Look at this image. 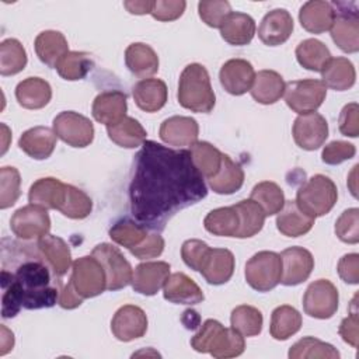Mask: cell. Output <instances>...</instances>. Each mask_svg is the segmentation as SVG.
Returning <instances> with one entry per match:
<instances>
[{
  "mask_svg": "<svg viewBox=\"0 0 359 359\" xmlns=\"http://www.w3.org/2000/svg\"><path fill=\"white\" fill-rule=\"evenodd\" d=\"M338 128L344 136L356 137L359 135V107L356 102H349L341 109Z\"/></svg>",
  "mask_w": 359,
  "mask_h": 359,
  "instance_id": "cell-57",
  "label": "cell"
},
{
  "mask_svg": "<svg viewBox=\"0 0 359 359\" xmlns=\"http://www.w3.org/2000/svg\"><path fill=\"white\" fill-rule=\"evenodd\" d=\"M10 227L21 240H39L49 234L50 217L46 209L29 203L14 212L10 220Z\"/></svg>",
  "mask_w": 359,
  "mask_h": 359,
  "instance_id": "cell-13",
  "label": "cell"
},
{
  "mask_svg": "<svg viewBox=\"0 0 359 359\" xmlns=\"http://www.w3.org/2000/svg\"><path fill=\"white\" fill-rule=\"evenodd\" d=\"M153 4H154V1H149V0H129V1H123L125 8L130 14H137V15L150 14L151 8H153Z\"/></svg>",
  "mask_w": 359,
  "mask_h": 359,
  "instance_id": "cell-61",
  "label": "cell"
},
{
  "mask_svg": "<svg viewBox=\"0 0 359 359\" xmlns=\"http://www.w3.org/2000/svg\"><path fill=\"white\" fill-rule=\"evenodd\" d=\"M230 324L243 337H255L262 331L264 317L257 307L241 304L231 311Z\"/></svg>",
  "mask_w": 359,
  "mask_h": 359,
  "instance_id": "cell-46",
  "label": "cell"
},
{
  "mask_svg": "<svg viewBox=\"0 0 359 359\" xmlns=\"http://www.w3.org/2000/svg\"><path fill=\"white\" fill-rule=\"evenodd\" d=\"M125 63L132 74L142 79H149L158 70L157 53L150 45L143 42H135L126 48Z\"/></svg>",
  "mask_w": 359,
  "mask_h": 359,
  "instance_id": "cell-29",
  "label": "cell"
},
{
  "mask_svg": "<svg viewBox=\"0 0 359 359\" xmlns=\"http://www.w3.org/2000/svg\"><path fill=\"white\" fill-rule=\"evenodd\" d=\"M126 94L119 90H108L94 98L91 114L97 122L111 126L126 116Z\"/></svg>",
  "mask_w": 359,
  "mask_h": 359,
  "instance_id": "cell-21",
  "label": "cell"
},
{
  "mask_svg": "<svg viewBox=\"0 0 359 359\" xmlns=\"http://www.w3.org/2000/svg\"><path fill=\"white\" fill-rule=\"evenodd\" d=\"M53 132L72 147H87L94 139L93 122L74 111H63L53 119Z\"/></svg>",
  "mask_w": 359,
  "mask_h": 359,
  "instance_id": "cell-12",
  "label": "cell"
},
{
  "mask_svg": "<svg viewBox=\"0 0 359 359\" xmlns=\"http://www.w3.org/2000/svg\"><path fill=\"white\" fill-rule=\"evenodd\" d=\"M67 184H63L60 180L53 177H45L36 180L29 191L28 201L32 205H38L43 209H56L62 206L66 196Z\"/></svg>",
  "mask_w": 359,
  "mask_h": 359,
  "instance_id": "cell-25",
  "label": "cell"
},
{
  "mask_svg": "<svg viewBox=\"0 0 359 359\" xmlns=\"http://www.w3.org/2000/svg\"><path fill=\"white\" fill-rule=\"evenodd\" d=\"M356 153V149L352 143L344 140H334L324 146L321 153V160L325 164L337 165L346 160H351Z\"/></svg>",
  "mask_w": 359,
  "mask_h": 359,
  "instance_id": "cell-54",
  "label": "cell"
},
{
  "mask_svg": "<svg viewBox=\"0 0 359 359\" xmlns=\"http://www.w3.org/2000/svg\"><path fill=\"white\" fill-rule=\"evenodd\" d=\"M293 31V18L285 8H275L266 13L259 24L258 36L268 46L285 43Z\"/></svg>",
  "mask_w": 359,
  "mask_h": 359,
  "instance_id": "cell-19",
  "label": "cell"
},
{
  "mask_svg": "<svg viewBox=\"0 0 359 359\" xmlns=\"http://www.w3.org/2000/svg\"><path fill=\"white\" fill-rule=\"evenodd\" d=\"M208 195L189 150L146 140L135 157L129 184L130 213L150 231H160L180 210Z\"/></svg>",
  "mask_w": 359,
  "mask_h": 359,
  "instance_id": "cell-1",
  "label": "cell"
},
{
  "mask_svg": "<svg viewBox=\"0 0 359 359\" xmlns=\"http://www.w3.org/2000/svg\"><path fill=\"white\" fill-rule=\"evenodd\" d=\"M335 18L334 7L330 1L311 0L302 6L299 20L302 27L311 34H323L330 31Z\"/></svg>",
  "mask_w": 359,
  "mask_h": 359,
  "instance_id": "cell-27",
  "label": "cell"
},
{
  "mask_svg": "<svg viewBox=\"0 0 359 359\" xmlns=\"http://www.w3.org/2000/svg\"><path fill=\"white\" fill-rule=\"evenodd\" d=\"M15 98L22 108L41 109L52 98L50 84L41 77H27L15 87Z\"/></svg>",
  "mask_w": 359,
  "mask_h": 359,
  "instance_id": "cell-31",
  "label": "cell"
},
{
  "mask_svg": "<svg viewBox=\"0 0 359 359\" xmlns=\"http://www.w3.org/2000/svg\"><path fill=\"white\" fill-rule=\"evenodd\" d=\"M164 250V238L157 231H149L147 237L135 248L129 250L139 259H150L158 257Z\"/></svg>",
  "mask_w": 359,
  "mask_h": 359,
  "instance_id": "cell-58",
  "label": "cell"
},
{
  "mask_svg": "<svg viewBox=\"0 0 359 359\" xmlns=\"http://www.w3.org/2000/svg\"><path fill=\"white\" fill-rule=\"evenodd\" d=\"M94 67V60L87 52L69 50L56 65L59 76L69 81H76L84 79L90 70Z\"/></svg>",
  "mask_w": 359,
  "mask_h": 359,
  "instance_id": "cell-42",
  "label": "cell"
},
{
  "mask_svg": "<svg viewBox=\"0 0 359 359\" xmlns=\"http://www.w3.org/2000/svg\"><path fill=\"white\" fill-rule=\"evenodd\" d=\"M283 97L286 105L299 115L316 112L327 97V87L317 79L294 80L285 86Z\"/></svg>",
  "mask_w": 359,
  "mask_h": 359,
  "instance_id": "cell-9",
  "label": "cell"
},
{
  "mask_svg": "<svg viewBox=\"0 0 359 359\" xmlns=\"http://www.w3.org/2000/svg\"><path fill=\"white\" fill-rule=\"evenodd\" d=\"M91 255L101 262L105 271L108 290H119L132 282V266L118 247L109 243H101L93 248Z\"/></svg>",
  "mask_w": 359,
  "mask_h": 359,
  "instance_id": "cell-10",
  "label": "cell"
},
{
  "mask_svg": "<svg viewBox=\"0 0 359 359\" xmlns=\"http://www.w3.org/2000/svg\"><path fill=\"white\" fill-rule=\"evenodd\" d=\"M285 80L275 70H261L255 73L252 87L250 90L252 98L264 105L275 104L285 93Z\"/></svg>",
  "mask_w": 359,
  "mask_h": 359,
  "instance_id": "cell-33",
  "label": "cell"
},
{
  "mask_svg": "<svg viewBox=\"0 0 359 359\" xmlns=\"http://www.w3.org/2000/svg\"><path fill=\"white\" fill-rule=\"evenodd\" d=\"M191 345L196 352L210 353L217 359L240 356L245 349L244 337L233 327L226 328L217 320H206L192 337Z\"/></svg>",
  "mask_w": 359,
  "mask_h": 359,
  "instance_id": "cell-3",
  "label": "cell"
},
{
  "mask_svg": "<svg viewBox=\"0 0 359 359\" xmlns=\"http://www.w3.org/2000/svg\"><path fill=\"white\" fill-rule=\"evenodd\" d=\"M111 331L114 337L122 342L137 339L147 331V316L137 306H122L112 317Z\"/></svg>",
  "mask_w": 359,
  "mask_h": 359,
  "instance_id": "cell-16",
  "label": "cell"
},
{
  "mask_svg": "<svg viewBox=\"0 0 359 359\" xmlns=\"http://www.w3.org/2000/svg\"><path fill=\"white\" fill-rule=\"evenodd\" d=\"M177 97L180 105L192 112L208 114L213 109L216 97L205 66L199 63L185 66L180 76Z\"/></svg>",
  "mask_w": 359,
  "mask_h": 359,
  "instance_id": "cell-4",
  "label": "cell"
},
{
  "mask_svg": "<svg viewBox=\"0 0 359 359\" xmlns=\"http://www.w3.org/2000/svg\"><path fill=\"white\" fill-rule=\"evenodd\" d=\"M250 199L255 201L266 216H272L280 212L285 205V195L282 188L272 181L258 182L250 195Z\"/></svg>",
  "mask_w": 359,
  "mask_h": 359,
  "instance_id": "cell-45",
  "label": "cell"
},
{
  "mask_svg": "<svg viewBox=\"0 0 359 359\" xmlns=\"http://www.w3.org/2000/svg\"><path fill=\"white\" fill-rule=\"evenodd\" d=\"M255 28V21L251 15L240 11H231L220 27V35L227 43L243 46L252 41Z\"/></svg>",
  "mask_w": 359,
  "mask_h": 359,
  "instance_id": "cell-30",
  "label": "cell"
},
{
  "mask_svg": "<svg viewBox=\"0 0 359 359\" xmlns=\"http://www.w3.org/2000/svg\"><path fill=\"white\" fill-rule=\"evenodd\" d=\"M323 83L335 91L349 90L356 80L353 63L348 57H331L321 70Z\"/></svg>",
  "mask_w": 359,
  "mask_h": 359,
  "instance_id": "cell-35",
  "label": "cell"
},
{
  "mask_svg": "<svg viewBox=\"0 0 359 359\" xmlns=\"http://www.w3.org/2000/svg\"><path fill=\"white\" fill-rule=\"evenodd\" d=\"M210 247L198 238H191L182 243L181 247V257L184 262L194 271H199L202 262L205 261Z\"/></svg>",
  "mask_w": 359,
  "mask_h": 359,
  "instance_id": "cell-53",
  "label": "cell"
},
{
  "mask_svg": "<svg viewBox=\"0 0 359 359\" xmlns=\"http://www.w3.org/2000/svg\"><path fill=\"white\" fill-rule=\"evenodd\" d=\"M93 210V201L91 198L81 191L80 188L67 184L66 188V196L59 208V212H62L66 217L70 219H86Z\"/></svg>",
  "mask_w": 359,
  "mask_h": 359,
  "instance_id": "cell-49",
  "label": "cell"
},
{
  "mask_svg": "<svg viewBox=\"0 0 359 359\" xmlns=\"http://www.w3.org/2000/svg\"><path fill=\"white\" fill-rule=\"evenodd\" d=\"M27 52L15 38H7L0 43V74L14 76L24 70Z\"/></svg>",
  "mask_w": 359,
  "mask_h": 359,
  "instance_id": "cell-44",
  "label": "cell"
},
{
  "mask_svg": "<svg viewBox=\"0 0 359 359\" xmlns=\"http://www.w3.org/2000/svg\"><path fill=\"white\" fill-rule=\"evenodd\" d=\"M199 272L210 285H223L234 272V255L227 248H210Z\"/></svg>",
  "mask_w": 359,
  "mask_h": 359,
  "instance_id": "cell-22",
  "label": "cell"
},
{
  "mask_svg": "<svg viewBox=\"0 0 359 359\" xmlns=\"http://www.w3.org/2000/svg\"><path fill=\"white\" fill-rule=\"evenodd\" d=\"M233 206L238 215V230L236 233L237 238H248L261 231L266 215L255 201L243 199Z\"/></svg>",
  "mask_w": 359,
  "mask_h": 359,
  "instance_id": "cell-37",
  "label": "cell"
},
{
  "mask_svg": "<svg viewBox=\"0 0 359 359\" xmlns=\"http://www.w3.org/2000/svg\"><path fill=\"white\" fill-rule=\"evenodd\" d=\"M0 355H6L7 352H10L14 346V335L13 332L6 327L1 325V341H0Z\"/></svg>",
  "mask_w": 359,
  "mask_h": 359,
  "instance_id": "cell-62",
  "label": "cell"
},
{
  "mask_svg": "<svg viewBox=\"0 0 359 359\" xmlns=\"http://www.w3.org/2000/svg\"><path fill=\"white\" fill-rule=\"evenodd\" d=\"M339 278L351 285L359 282V255L356 252L344 255L337 266Z\"/></svg>",
  "mask_w": 359,
  "mask_h": 359,
  "instance_id": "cell-59",
  "label": "cell"
},
{
  "mask_svg": "<svg viewBox=\"0 0 359 359\" xmlns=\"http://www.w3.org/2000/svg\"><path fill=\"white\" fill-rule=\"evenodd\" d=\"M56 133L46 126H35L25 130L20 140V149L35 160H45L50 157L56 147Z\"/></svg>",
  "mask_w": 359,
  "mask_h": 359,
  "instance_id": "cell-26",
  "label": "cell"
},
{
  "mask_svg": "<svg viewBox=\"0 0 359 359\" xmlns=\"http://www.w3.org/2000/svg\"><path fill=\"white\" fill-rule=\"evenodd\" d=\"M330 49L318 39L309 38L296 48V59L300 66L311 72H321L331 59Z\"/></svg>",
  "mask_w": 359,
  "mask_h": 359,
  "instance_id": "cell-40",
  "label": "cell"
},
{
  "mask_svg": "<svg viewBox=\"0 0 359 359\" xmlns=\"http://www.w3.org/2000/svg\"><path fill=\"white\" fill-rule=\"evenodd\" d=\"M38 250L41 251L43 259H46L48 265L50 266L56 278H62L63 275H66L70 266L73 265L67 243L57 236L46 234L42 238H39Z\"/></svg>",
  "mask_w": 359,
  "mask_h": 359,
  "instance_id": "cell-24",
  "label": "cell"
},
{
  "mask_svg": "<svg viewBox=\"0 0 359 359\" xmlns=\"http://www.w3.org/2000/svg\"><path fill=\"white\" fill-rule=\"evenodd\" d=\"M302 327V314L292 306L276 307L271 316L269 332L273 339L285 341L294 335Z\"/></svg>",
  "mask_w": 359,
  "mask_h": 359,
  "instance_id": "cell-39",
  "label": "cell"
},
{
  "mask_svg": "<svg viewBox=\"0 0 359 359\" xmlns=\"http://www.w3.org/2000/svg\"><path fill=\"white\" fill-rule=\"evenodd\" d=\"M338 199L337 185L331 178L316 174L309 178L296 194V205L307 216L316 219L330 213Z\"/></svg>",
  "mask_w": 359,
  "mask_h": 359,
  "instance_id": "cell-5",
  "label": "cell"
},
{
  "mask_svg": "<svg viewBox=\"0 0 359 359\" xmlns=\"http://www.w3.org/2000/svg\"><path fill=\"white\" fill-rule=\"evenodd\" d=\"M136 105L146 112H156L167 102V86L160 79H142L132 88Z\"/></svg>",
  "mask_w": 359,
  "mask_h": 359,
  "instance_id": "cell-28",
  "label": "cell"
},
{
  "mask_svg": "<svg viewBox=\"0 0 359 359\" xmlns=\"http://www.w3.org/2000/svg\"><path fill=\"white\" fill-rule=\"evenodd\" d=\"M34 46L39 60L53 69L56 67L57 62L69 52L67 39L62 32L55 29H46L38 34Z\"/></svg>",
  "mask_w": 359,
  "mask_h": 359,
  "instance_id": "cell-32",
  "label": "cell"
},
{
  "mask_svg": "<svg viewBox=\"0 0 359 359\" xmlns=\"http://www.w3.org/2000/svg\"><path fill=\"white\" fill-rule=\"evenodd\" d=\"M147 234L149 229L129 219L119 220L109 229V237L112 241L128 250L137 247L147 237Z\"/></svg>",
  "mask_w": 359,
  "mask_h": 359,
  "instance_id": "cell-48",
  "label": "cell"
},
{
  "mask_svg": "<svg viewBox=\"0 0 359 359\" xmlns=\"http://www.w3.org/2000/svg\"><path fill=\"white\" fill-rule=\"evenodd\" d=\"M170 276V264L164 261H149L139 264L132 276V287L135 292L153 296L165 283Z\"/></svg>",
  "mask_w": 359,
  "mask_h": 359,
  "instance_id": "cell-18",
  "label": "cell"
},
{
  "mask_svg": "<svg viewBox=\"0 0 359 359\" xmlns=\"http://www.w3.org/2000/svg\"><path fill=\"white\" fill-rule=\"evenodd\" d=\"M203 226L209 233L215 236L236 237L238 230V215L234 206L217 208L206 215Z\"/></svg>",
  "mask_w": 359,
  "mask_h": 359,
  "instance_id": "cell-43",
  "label": "cell"
},
{
  "mask_svg": "<svg viewBox=\"0 0 359 359\" xmlns=\"http://www.w3.org/2000/svg\"><path fill=\"white\" fill-rule=\"evenodd\" d=\"M335 234L338 238L348 244L359 241V209L351 208L341 213L335 222Z\"/></svg>",
  "mask_w": 359,
  "mask_h": 359,
  "instance_id": "cell-52",
  "label": "cell"
},
{
  "mask_svg": "<svg viewBox=\"0 0 359 359\" xmlns=\"http://www.w3.org/2000/svg\"><path fill=\"white\" fill-rule=\"evenodd\" d=\"M69 283L84 300L95 297L107 289V275L94 255H84L73 261Z\"/></svg>",
  "mask_w": 359,
  "mask_h": 359,
  "instance_id": "cell-6",
  "label": "cell"
},
{
  "mask_svg": "<svg viewBox=\"0 0 359 359\" xmlns=\"http://www.w3.org/2000/svg\"><path fill=\"white\" fill-rule=\"evenodd\" d=\"M293 139L303 150H316L324 144L328 137L327 119L318 112L299 115L293 123Z\"/></svg>",
  "mask_w": 359,
  "mask_h": 359,
  "instance_id": "cell-14",
  "label": "cell"
},
{
  "mask_svg": "<svg viewBox=\"0 0 359 359\" xmlns=\"http://www.w3.org/2000/svg\"><path fill=\"white\" fill-rule=\"evenodd\" d=\"M49 268L39 259H28L17 266V271H1V316L15 317L20 310H36L52 307L59 292L53 286Z\"/></svg>",
  "mask_w": 359,
  "mask_h": 359,
  "instance_id": "cell-2",
  "label": "cell"
},
{
  "mask_svg": "<svg viewBox=\"0 0 359 359\" xmlns=\"http://www.w3.org/2000/svg\"><path fill=\"white\" fill-rule=\"evenodd\" d=\"M198 11L199 17L206 25L212 28H220L226 17L231 13V7L226 0H205L199 1Z\"/></svg>",
  "mask_w": 359,
  "mask_h": 359,
  "instance_id": "cell-51",
  "label": "cell"
},
{
  "mask_svg": "<svg viewBox=\"0 0 359 359\" xmlns=\"http://www.w3.org/2000/svg\"><path fill=\"white\" fill-rule=\"evenodd\" d=\"M279 255L282 261V285L296 286L309 279L314 268V258L309 250L294 245L283 250Z\"/></svg>",
  "mask_w": 359,
  "mask_h": 359,
  "instance_id": "cell-15",
  "label": "cell"
},
{
  "mask_svg": "<svg viewBox=\"0 0 359 359\" xmlns=\"http://www.w3.org/2000/svg\"><path fill=\"white\" fill-rule=\"evenodd\" d=\"M199 125L191 116H171L163 121L160 126V139L174 147L192 146L198 142Z\"/></svg>",
  "mask_w": 359,
  "mask_h": 359,
  "instance_id": "cell-20",
  "label": "cell"
},
{
  "mask_svg": "<svg viewBox=\"0 0 359 359\" xmlns=\"http://www.w3.org/2000/svg\"><path fill=\"white\" fill-rule=\"evenodd\" d=\"M195 314H196V311H194V310H187V311H184V316L189 318V321H188V323H184V324H185V327L189 328V330H194V328L198 327V324L192 321V317H194Z\"/></svg>",
  "mask_w": 359,
  "mask_h": 359,
  "instance_id": "cell-63",
  "label": "cell"
},
{
  "mask_svg": "<svg viewBox=\"0 0 359 359\" xmlns=\"http://www.w3.org/2000/svg\"><path fill=\"white\" fill-rule=\"evenodd\" d=\"M185 7L187 3L184 0H157L150 14L157 21H174L184 14Z\"/></svg>",
  "mask_w": 359,
  "mask_h": 359,
  "instance_id": "cell-56",
  "label": "cell"
},
{
  "mask_svg": "<svg viewBox=\"0 0 359 359\" xmlns=\"http://www.w3.org/2000/svg\"><path fill=\"white\" fill-rule=\"evenodd\" d=\"M334 22L330 28L331 38L335 45L346 52L356 53L359 50V14L355 3L334 1Z\"/></svg>",
  "mask_w": 359,
  "mask_h": 359,
  "instance_id": "cell-7",
  "label": "cell"
},
{
  "mask_svg": "<svg viewBox=\"0 0 359 359\" xmlns=\"http://www.w3.org/2000/svg\"><path fill=\"white\" fill-rule=\"evenodd\" d=\"M21 178L15 167H1L0 170V208L13 206L21 195Z\"/></svg>",
  "mask_w": 359,
  "mask_h": 359,
  "instance_id": "cell-50",
  "label": "cell"
},
{
  "mask_svg": "<svg viewBox=\"0 0 359 359\" xmlns=\"http://www.w3.org/2000/svg\"><path fill=\"white\" fill-rule=\"evenodd\" d=\"M338 289L328 279H317L309 285L303 296L304 313L313 318H331L338 310Z\"/></svg>",
  "mask_w": 359,
  "mask_h": 359,
  "instance_id": "cell-11",
  "label": "cell"
},
{
  "mask_svg": "<svg viewBox=\"0 0 359 359\" xmlns=\"http://www.w3.org/2000/svg\"><path fill=\"white\" fill-rule=\"evenodd\" d=\"M245 280L258 292H269L280 283L282 261L273 251H259L245 264Z\"/></svg>",
  "mask_w": 359,
  "mask_h": 359,
  "instance_id": "cell-8",
  "label": "cell"
},
{
  "mask_svg": "<svg viewBox=\"0 0 359 359\" xmlns=\"http://www.w3.org/2000/svg\"><path fill=\"white\" fill-rule=\"evenodd\" d=\"M358 294L351 302L349 306V314L341 321L339 325V335L342 339L349 344L353 348H358V341H359V321H358Z\"/></svg>",
  "mask_w": 359,
  "mask_h": 359,
  "instance_id": "cell-55",
  "label": "cell"
},
{
  "mask_svg": "<svg viewBox=\"0 0 359 359\" xmlns=\"http://www.w3.org/2000/svg\"><path fill=\"white\" fill-rule=\"evenodd\" d=\"M164 299L175 304H198L205 296L202 289L184 272H175L168 276L163 286Z\"/></svg>",
  "mask_w": 359,
  "mask_h": 359,
  "instance_id": "cell-23",
  "label": "cell"
},
{
  "mask_svg": "<svg viewBox=\"0 0 359 359\" xmlns=\"http://www.w3.org/2000/svg\"><path fill=\"white\" fill-rule=\"evenodd\" d=\"M290 359H306V358H327V359H338L339 352L331 344H327L314 337H304L293 344L289 349Z\"/></svg>",
  "mask_w": 359,
  "mask_h": 359,
  "instance_id": "cell-47",
  "label": "cell"
},
{
  "mask_svg": "<svg viewBox=\"0 0 359 359\" xmlns=\"http://www.w3.org/2000/svg\"><path fill=\"white\" fill-rule=\"evenodd\" d=\"M208 184L210 189L216 194H234L244 184V171L238 163L233 161L227 154H223L220 170L215 177L208 180Z\"/></svg>",
  "mask_w": 359,
  "mask_h": 359,
  "instance_id": "cell-36",
  "label": "cell"
},
{
  "mask_svg": "<svg viewBox=\"0 0 359 359\" xmlns=\"http://www.w3.org/2000/svg\"><path fill=\"white\" fill-rule=\"evenodd\" d=\"M191 156L195 167L203 178L209 180L217 174L222 165L223 153L209 142H195L191 146Z\"/></svg>",
  "mask_w": 359,
  "mask_h": 359,
  "instance_id": "cell-41",
  "label": "cell"
},
{
  "mask_svg": "<svg viewBox=\"0 0 359 359\" xmlns=\"http://www.w3.org/2000/svg\"><path fill=\"white\" fill-rule=\"evenodd\" d=\"M222 87L231 95H243L250 91L255 79L252 65L245 59L227 60L219 73Z\"/></svg>",
  "mask_w": 359,
  "mask_h": 359,
  "instance_id": "cell-17",
  "label": "cell"
},
{
  "mask_svg": "<svg viewBox=\"0 0 359 359\" xmlns=\"http://www.w3.org/2000/svg\"><path fill=\"white\" fill-rule=\"evenodd\" d=\"M108 137L118 146L135 149L146 142V130L140 122L132 116H125L118 123L107 126Z\"/></svg>",
  "mask_w": 359,
  "mask_h": 359,
  "instance_id": "cell-38",
  "label": "cell"
},
{
  "mask_svg": "<svg viewBox=\"0 0 359 359\" xmlns=\"http://www.w3.org/2000/svg\"><path fill=\"white\" fill-rule=\"evenodd\" d=\"M314 219L303 213L294 201H285L278 213L276 227L286 237H300L311 230Z\"/></svg>",
  "mask_w": 359,
  "mask_h": 359,
  "instance_id": "cell-34",
  "label": "cell"
},
{
  "mask_svg": "<svg viewBox=\"0 0 359 359\" xmlns=\"http://www.w3.org/2000/svg\"><path fill=\"white\" fill-rule=\"evenodd\" d=\"M57 303L62 309H67V310H72V309H76L79 307L81 303H83V299L76 293V290L72 287V285L67 282L62 290L59 292V299H57Z\"/></svg>",
  "mask_w": 359,
  "mask_h": 359,
  "instance_id": "cell-60",
  "label": "cell"
}]
</instances>
